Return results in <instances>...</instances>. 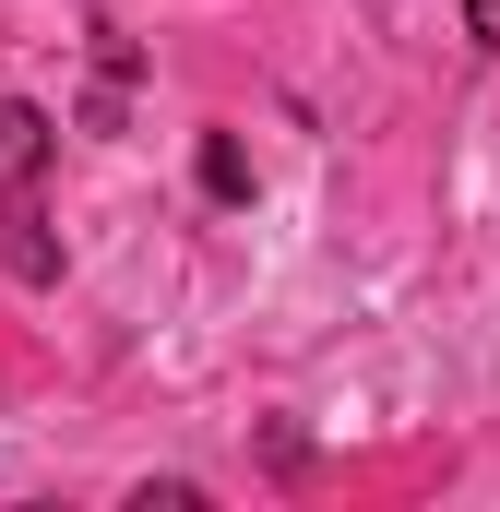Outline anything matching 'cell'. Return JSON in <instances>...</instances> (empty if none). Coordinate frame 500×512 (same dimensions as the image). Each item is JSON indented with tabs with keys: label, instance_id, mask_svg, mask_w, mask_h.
<instances>
[{
	"label": "cell",
	"instance_id": "obj_1",
	"mask_svg": "<svg viewBox=\"0 0 500 512\" xmlns=\"http://www.w3.org/2000/svg\"><path fill=\"white\" fill-rule=\"evenodd\" d=\"M48 143H60V131H48V108L0 96V227H12V262H24V274H48V251L24 239V227H36V179H48Z\"/></svg>",
	"mask_w": 500,
	"mask_h": 512
},
{
	"label": "cell",
	"instance_id": "obj_2",
	"mask_svg": "<svg viewBox=\"0 0 500 512\" xmlns=\"http://www.w3.org/2000/svg\"><path fill=\"white\" fill-rule=\"evenodd\" d=\"M203 191H215V203H239V191H250V155H239V143H227V131L203 143Z\"/></svg>",
	"mask_w": 500,
	"mask_h": 512
},
{
	"label": "cell",
	"instance_id": "obj_3",
	"mask_svg": "<svg viewBox=\"0 0 500 512\" xmlns=\"http://www.w3.org/2000/svg\"><path fill=\"white\" fill-rule=\"evenodd\" d=\"M465 36H477V48H500V0H465Z\"/></svg>",
	"mask_w": 500,
	"mask_h": 512
}]
</instances>
